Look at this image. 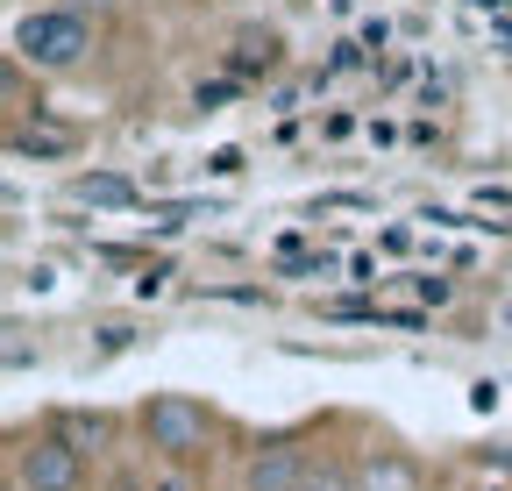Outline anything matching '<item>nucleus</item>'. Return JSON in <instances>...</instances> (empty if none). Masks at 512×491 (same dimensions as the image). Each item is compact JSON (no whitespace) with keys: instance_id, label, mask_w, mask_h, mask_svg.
<instances>
[{"instance_id":"1","label":"nucleus","mask_w":512,"mask_h":491,"mask_svg":"<svg viewBox=\"0 0 512 491\" xmlns=\"http://www.w3.org/2000/svg\"><path fill=\"white\" fill-rule=\"evenodd\" d=\"M221 435H228V420H221L207 399H192V392H150V399L136 406V442H143L150 463L214 470Z\"/></svg>"},{"instance_id":"2","label":"nucleus","mask_w":512,"mask_h":491,"mask_svg":"<svg viewBox=\"0 0 512 491\" xmlns=\"http://www.w3.org/2000/svg\"><path fill=\"white\" fill-rule=\"evenodd\" d=\"M8 491H93V456L57 420L8 427Z\"/></svg>"},{"instance_id":"3","label":"nucleus","mask_w":512,"mask_h":491,"mask_svg":"<svg viewBox=\"0 0 512 491\" xmlns=\"http://www.w3.org/2000/svg\"><path fill=\"white\" fill-rule=\"evenodd\" d=\"M15 65L22 72H43V79H64L79 72L93 57V15L86 8H57V0H43V8L15 15Z\"/></svg>"},{"instance_id":"4","label":"nucleus","mask_w":512,"mask_h":491,"mask_svg":"<svg viewBox=\"0 0 512 491\" xmlns=\"http://www.w3.org/2000/svg\"><path fill=\"white\" fill-rule=\"evenodd\" d=\"M313 427H271L242 449V491H299L306 463H313Z\"/></svg>"},{"instance_id":"5","label":"nucleus","mask_w":512,"mask_h":491,"mask_svg":"<svg viewBox=\"0 0 512 491\" xmlns=\"http://www.w3.org/2000/svg\"><path fill=\"white\" fill-rule=\"evenodd\" d=\"M349 456H356V491H434L427 456H413V449H399V442H384V435H370V442L349 449Z\"/></svg>"},{"instance_id":"6","label":"nucleus","mask_w":512,"mask_h":491,"mask_svg":"<svg viewBox=\"0 0 512 491\" xmlns=\"http://www.w3.org/2000/svg\"><path fill=\"white\" fill-rule=\"evenodd\" d=\"M72 200L79 207H143V186L121 171H72Z\"/></svg>"},{"instance_id":"7","label":"nucleus","mask_w":512,"mask_h":491,"mask_svg":"<svg viewBox=\"0 0 512 491\" xmlns=\"http://www.w3.org/2000/svg\"><path fill=\"white\" fill-rule=\"evenodd\" d=\"M299 491H356V456H342V449L320 442L313 463H306V477H299Z\"/></svg>"},{"instance_id":"8","label":"nucleus","mask_w":512,"mask_h":491,"mask_svg":"<svg viewBox=\"0 0 512 491\" xmlns=\"http://www.w3.org/2000/svg\"><path fill=\"white\" fill-rule=\"evenodd\" d=\"M57 427H64V435H72L86 456H107V442H114V420L107 413H86V406H64V413H50Z\"/></svg>"},{"instance_id":"9","label":"nucleus","mask_w":512,"mask_h":491,"mask_svg":"<svg viewBox=\"0 0 512 491\" xmlns=\"http://www.w3.org/2000/svg\"><path fill=\"white\" fill-rule=\"evenodd\" d=\"M79 150V136L72 129H8V157H72Z\"/></svg>"},{"instance_id":"10","label":"nucleus","mask_w":512,"mask_h":491,"mask_svg":"<svg viewBox=\"0 0 512 491\" xmlns=\"http://www.w3.org/2000/svg\"><path fill=\"white\" fill-rule=\"evenodd\" d=\"M228 72H242V79H249V72H278V36H256V29H249V36L235 43V57H228Z\"/></svg>"},{"instance_id":"11","label":"nucleus","mask_w":512,"mask_h":491,"mask_svg":"<svg viewBox=\"0 0 512 491\" xmlns=\"http://www.w3.org/2000/svg\"><path fill=\"white\" fill-rule=\"evenodd\" d=\"M143 491H207V470H185V463H150Z\"/></svg>"},{"instance_id":"12","label":"nucleus","mask_w":512,"mask_h":491,"mask_svg":"<svg viewBox=\"0 0 512 491\" xmlns=\"http://www.w3.org/2000/svg\"><path fill=\"white\" fill-rule=\"evenodd\" d=\"M413 299H427V306H448V299H456V285H448V278H413Z\"/></svg>"},{"instance_id":"13","label":"nucleus","mask_w":512,"mask_h":491,"mask_svg":"<svg viewBox=\"0 0 512 491\" xmlns=\"http://www.w3.org/2000/svg\"><path fill=\"white\" fill-rule=\"evenodd\" d=\"M57 8H107V0H57Z\"/></svg>"},{"instance_id":"14","label":"nucleus","mask_w":512,"mask_h":491,"mask_svg":"<svg viewBox=\"0 0 512 491\" xmlns=\"http://www.w3.org/2000/svg\"><path fill=\"white\" fill-rule=\"evenodd\" d=\"M477 8H512V0H477Z\"/></svg>"},{"instance_id":"15","label":"nucleus","mask_w":512,"mask_h":491,"mask_svg":"<svg viewBox=\"0 0 512 491\" xmlns=\"http://www.w3.org/2000/svg\"><path fill=\"white\" fill-rule=\"evenodd\" d=\"M491 491H498V484H491Z\"/></svg>"},{"instance_id":"16","label":"nucleus","mask_w":512,"mask_h":491,"mask_svg":"<svg viewBox=\"0 0 512 491\" xmlns=\"http://www.w3.org/2000/svg\"><path fill=\"white\" fill-rule=\"evenodd\" d=\"M235 491H242V484H235Z\"/></svg>"}]
</instances>
